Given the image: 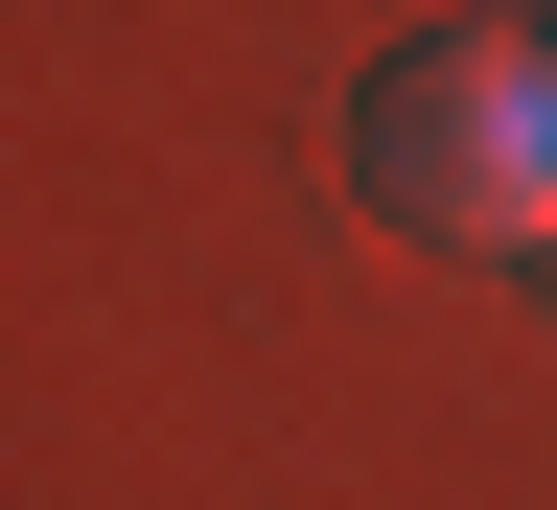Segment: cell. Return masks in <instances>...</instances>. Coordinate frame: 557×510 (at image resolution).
<instances>
[{"mask_svg": "<svg viewBox=\"0 0 557 510\" xmlns=\"http://www.w3.org/2000/svg\"><path fill=\"white\" fill-rule=\"evenodd\" d=\"M348 163L442 256H557V24H418L348 94Z\"/></svg>", "mask_w": 557, "mask_h": 510, "instance_id": "obj_1", "label": "cell"}]
</instances>
